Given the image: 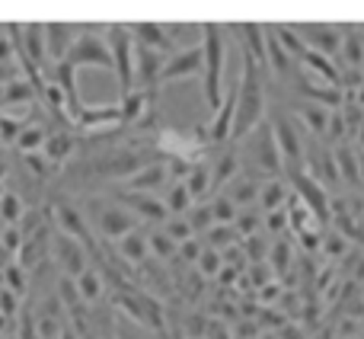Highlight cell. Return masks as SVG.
I'll list each match as a JSON object with an SVG mask.
<instances>
[{"label": "cell", "mask_w": 364, "mask_h": 339, "mask_svg": "<svg viewBox=\"0 0 364 339\" xmlns=\"http://www.w3.org/2000/svg\"><path fill=\"white\" fill-rule=\"evenodd\" d=\"M164 205H166V212H170V218H186V214L192 212L198 202L192 199V192H188L186 182H182V179H173L170 189L164 192Z\"/></svg>", "instance_id": "cell-20"}, {"label": "cell", "mask_w": 364, "mask_h": 339, "mask_svg": "<svg viewBox=\"0 0 364 339\" xmlns=\"http://www.w3.org/2000/svg\"><path fill=\"white\" fill-rule=\"evenodd\" d=\"M74 285H77V291H80V301L87 304L90 311L100 308L102 298L109 295V285H106V278L100 276V269H96V266H90L80 278H74Z\"/></svg>", "instance_id": "cell-19"}, {"label": "cell", "mask_w": 364, "mask_h": 339, "mask_svg": "<svg viewBox=\"0 0 364 339\" xmlns=\"http://www.w3.org/2000/svg\"><path fill=\"white\" fill-rule=\"evenodd\" d=\"M112 246H115V253L122 256V263H128L134 272L154 259L151 256V244H147V231H141V227L134 234H128V237H122L119 244H112Z\"/></svg>", "instance_id": "cell-18"}, {"label": "cell", "mask_w": 364, "mask_h": 339, "mask_svg": "<svg viewBox=\"0 0 364 339\" xmlns=\"http://www.w3.org/2000/svg\"><path fill=\"white\" fill-rule=\"evenodd\" d=\"M288 199V189H284V179H265L262 182V192H259V202H262V212H284L282 202Z\"/></svg>", "instance_id": "cell-24"}, {"label": "cell", "mask_w": 364, "mask_h": 339, "mask_svg": "<svg viewBox=\"0 0 364 339\" xmlns=\"http://www.w3.org/2000/svg\"><path fill=\"white\" fill-rule=\"evenodd\" d=\"M205 74V51H201V42L182 45L176 55L166 58L164 74H160V87L173 80H186V77H201Z\"/></svg>", "instance_id": "cell-11"}, {"label": "cell", "mask_w": 364, "mask_h": 339, "mask_svg": "<svg viewBox=\"0 0 364 339\" xmlns=\"http://www.w3.org/2000/svg\"><path fill=\"white\" fill-rule=\"evenodd\" d=\"M68 64L74 71L106 68V71L115 74V61H112V48H109V42H106V32H100L96 26H90V29L74 42V48H70V55H68Z\"/></svg>", "instance_id": "cell-9"}, {"label": "cell", "mask_w": 364, "mask_h": 339, "mask_svg": "<svg viewBox=\"0 0 364 339\" xmlns=\"http://www.w3.org/2000/svg\"><path fill=\"white\" fill-rule=\"evenodd\" d=\"M112 301L119 304L122 311H125L128 317H132L134 323H141V327L154 330V333H164L166 327V311H164V301H160L157 295H151V291H144L141 285H134V288H125V291H115Z\"/></svg>", "instance_id": "cell-6"}, {"label": "cell", "mask_w": 364, "mask_h": 339, "mask_svg": "<svg viewBox=\"0 0 364 339\" xmlns=\"http://www.w3.org/2000/svg\"><path fill=\"white\" fill-rule=\"evenodd\" d=\"M243 74L237 80V115H233V141H243L250 132H256L269 119V71L256 64L250 55H243Z\"/></svg>", "instance_id": "cell-1"}, {"label": "cell", "mask_w": 364, "mask_h": 339, "mask_svg": "<svg viewBox=\"0 0 364 339\" xmlns=\"http://www.w3.org/2000/svg\"><path fill=\"white\" fill-rule=\"evenodd\" d=\"M51 266H55L64 278H80L83 272L93 266V250L55 227V234H51Z\"/></svg>", "instance_id": "cell-7"}, {"label": "cell", "mask_w": 364, "mask_h": 339, "mask_svg": "<svg viewBox=\"0 0 364 339\" xmlns=\"http://www.w3.org/2000/svg\"><path fill=\"white\" fill-rule=\"evenodd\" d=\"M4 227H6V224H4V221H0V234H4Z\"/></svg>", "instance_id": "cell-28"}, {"label": "cell", "mask_w": 364, "mask_h": 339, "mask_svg": "<svg viewBox=\"0 0 364 339\" xmlns=\"http://www.w3.org/2000/svg\"><path fill=\"white\" fill-rule=\"evenodd\" d=\"M10 323H13V320H6V317L0 314V339H4V333H6V327H10Z\"/></svg>", "instance_id": "cell-27"}, {"label": "cell", "mask_w": 364, "mask_h": 339, "mask_svg": "<svg viewBox=\"0 0 364 339\" xmlns=\"http://www.w3.org/2000/svg\"><path fill=\"white\" fill-rule=\"evenodd\" d=\"M26 214H29L26 199L19 192H13V189H6V195L0 199V221H4L6 227H19Z\"/></svg>", "instance_id": "cell-22"}, {"label": "cell", "mask_w": 364, "mask_h": 339, "mask_svg": "<svg viewBox=\"0 0 364 339\" xmlns=\"http://www.w3.org/2000/svg\"><path fill=\"white\" fill-rule=\"evenodd\" d=\"M128 29H132L134 45H141V48L160 51V55H176L182 48V45L173 42L166 23H151V19H144V23H134V26H128Z\"/></svg>", "instance_id": "cell-15"}, {"label": "cell", "mask_w": 364, "mask_h": 339, "mask_svg": "<svg viewBox=\"0 0 364 339\" xmlns=\"http://www.w3.org/2000/svg\"><path fill=\"white\" fill-rule=\"evenodd\" d=\"M29 285H32V272H29V269H23V266H19L16 259H13V263L6 266L4 272H0V288L13 291V295H19V298H26Z\"/></svg>", "instance_id": "cell-23"}, {"label": "cell", "mask_w": 364, "mask_h": 339, "mask_svg": "<svg viewBox=\"0 0 364 339\" xmlns=\"http://www.w3.org/2000/svg\"><path fill=\"white\" fill-rule=\"evenodd\" d=\"M106 192L112 195L122 208H128V212L138 218V224L164 227L166 221H170V212H166V205H164V199H160V195L134 192V189H128V186H112V189H106Z\"/></svg>", "instance_id": "cell-8"}, {"label": "cell", "mask_w": 364, "mask_h": 339, "mask_svg": "<svg viewBox=\"0 0 364 339\" xmlns=\"http://www.w3.org/2000/svg\"><path fill=\"white\" fill-rule=\"evenodd\" d=\"M269 125H272V132H275L278 151H282L284 173L288 176L304 173V170H307V145H304V135H301V122L291 115V109L275 106L269 115Z\"/></svg>", "instance_id": "cell-5"}, {"label": "cell", "mask_w": 364, "mask_h": 339, "mask_svg": "<svg viewBox=\"0 0 364 339\" xmlns=\"http://www.w3.org/2000/svg\"><path fill=\"white\" fill-rule=\"evenodd\" d=\"M4 339H16V336H4Z\"/></svg>", "instance_id": "cell-29"}, {"label": "cell", "mask_w": 364, "mask_h": 339, "mask_svg": "<svg viewBox=\"0 0 364 339\" xmlns=\"http://www.w3.org/2000/svg\"><path fill=\"white\" fill-rule=\"evenodd\" d=\"M291 179V186L297 189V199L304 202V205L310 208V214H316V218H326L329 212H333V205H329V192H326V186H320V182L314 179V176L304 170V173H294V176H288Z\"/></svg>", "instance_id": "cell-16"}, {"label": "cell", "mask_w": 364, "mask_h": 339, "mask_svg": "<svg viewBox=\"0 0 364 339\" xmlns=\"http://www.w3.org/2000/svg\"><path fill=\"white\" fill-rule=\"evenodd\" d=\"M220 266H224V256H220L218 250H208V246H205V253H201V259H198V266H195V269H198L205 278H214L220 272Z\"/></svg>", "instance_id": "cell-25"}, {"label": "cell", "mask_w": 364, "mask_h": 339, "mask_svg": "<svg viewBox=\"0 0 364 339\" xmlns=\"http://www.w3.org/2000/svg\"><path fill=\"white\" fill-rule=\"evenodd\" d=\"M147 244H151V256L164 266H170L179 253V244L164 231V227H147Z\"/></svg>", "instance_id": "cell-21"}, {"label": "cell", "mask_w": 364, "mask_h": 339, "mask_svg": "<svg viewBox=\"0 0 364 339\" xmlns=\"http://www.w3.org/2000/svg\"><path fill=\"white\" fill-rule=\"evenodd\" d=\"M90 26H74V23H45V42H48V68L51 64L68 61L74 42L87 32Z\"/></svg>", "instance_id": "cell-14"}, {"label": "cell", "mask_w": 364, "mask_h": 339, "mask_svg": "<svg viewBox=\"0 0 364 339\" xmlns=\"http://www.w3.org/2000/svg\"><path fill=\"white\" fill-rule=\"evenodd\" d=\"M198 42L201 51H205V74H201V93H205V106L208 113H218L224 106L227 96V29L220 23H201L198 26Z\"/></svg>", "instance_id": "cell-3"}, {"label": "cell", "mask_w": 364, "mask_h": 339, "mask_svg": "<svg viewBox=\"0 0 364 339\" xmlns=\"http://www.w3.org/2000/svg\"><path fill=\"white\" fill-rule=\"evenodd\" d=\"M106 42L112 48V61H115V80H119L122 96L132 93L134 87V38L128 26H109L106 29Z\"/></svg>", "instance_id": "cell-10"}, {"label": "cell", "mask_w": 364, "mask_h": 339, "mask_svg": "<svg viewBox=\"0 0 364 339\" xmlns=\"http://www.w3.org/2000/svg\"><path fill=\"white\" fill-rule=\"evenodd\" d=\"M170 182H173V170L164 157V160H154V164L144 167L141 173H134L132 179L122 182V186L134 189V192H147V195H160V199H164V192L170 189Z\"/></svg>", "instance_id": "cell-17"}, {"label": "cell", "mask_w": 364, "mask_h": 339, "mask_svg": "<svg viewBox=\"0 0 364 339\" xmlns=\"http://www.w3.org/2000/svg\"><path fill=\"white\" fill-rule=\"evenodd\" d=\"M74 199L100 244H119L122 237H128V234H134L141 227L138 218L128 208H122L109 192H87V195H74Z\"/></svg>", "instance_id": "cell-2"}, {"label": "cell", "mask_w": 364, "mask_h": 339, "mask_svg": "<svg viewBox=\"0 0 364 339\" xmlns=\"http://www.w3.org/2000/svg\"><path fill=\"white\" fill-rule=\"evenodd\" d=\"M166 58L170 55L134 45V87L147 90V93H160V74H164Z\"/></svg>", "instance_id": "cell-13"}, {"label": "cell", "mask_w": 364, "mask_h": 339, "mask_svg": "<svg viewBox=\"0 0 364 339\" xmlns=\"http://www.w3.org/2000/svg\"><path fill=\"white\" fill-rule=\"evenodd\" d=\"M23 304H26V298H19V295H13V291L0 288V314H4L6 320H16L19 311H23Z\"/></svg>", "instance_id": "cell-26"}, {"label": "cell", "mask_w": 364, "mask_h": 339, "mask_svg": "<svg viewBox=\"0 0 364 339\" xmlns=\"http://www.w3.org/2000/svg\"><path fill=\"white\" fill-rule=\"evenodd\" d=\"M291 29L301 36V42L307 45L310 51H320L326 58H339V48H342V26H333V23H294Z\"/></svg>", "instance_id": "cell-12"}, {"label": "cell", "mask_w": 364, "mask_h": 339, "mask_svg": "<svg viewBox=\"0 0 364 339\" xmlns=\"http://www.w3.org/2000/svg\"><path fill=\"white\" fill-rule=\"evenodd\" d=\"M240 145V157H243V170L259 179H278L284 173V160H282V151H278V141H275V132H272L269 119L250 132Z\"/></svg>", "instance_id": "cell-4"}]
</instances>
